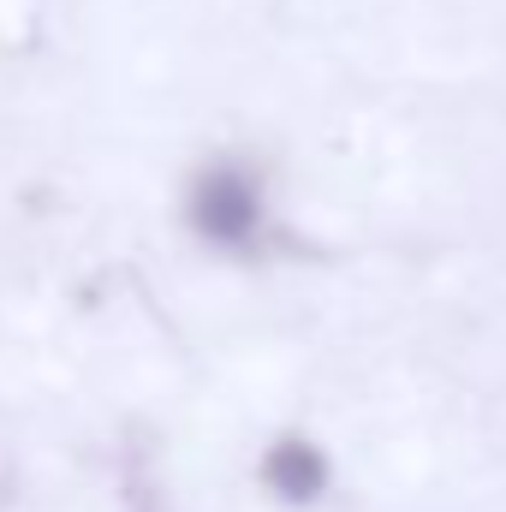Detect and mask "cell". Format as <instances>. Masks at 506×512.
Returning <instances> with one entry per match:
<instances>
[{
  "label": "cell",
  "instance_id": "6da1fadb",
  "mask_svg": "<svg viewBox=\"0 0 506 512\" xmlns=\"http://www.w3.org/2000/svg\"><path fill=\"white\" fill-rule=\"evenodd\" d=\"M185 221L203 245H221V251H245L256 233H262V185H256L245 167L233 161H215L191 179V197H185Z\"/></svg>",
  "mask_w": 506,
  "mask_h": 512
},
{
  "label": "cell",
  "instance_id": "7a4b0ae2",
  "mask_svg": "<svg viewBox=\"0 0 506 512\" xmlns=\"http://www.w3.org/2000/svg\"><path fill=\"white\" fill-rule=\"evenodd\" d=\"M256 477H262L268 501H280V507H292V512L316 507V501L334 489V465H328V453H322L310 435H274V441L262 447Z\"/></svg>",
  "mask_w": 506,
  "mask_h": 512
}]
</instances>
